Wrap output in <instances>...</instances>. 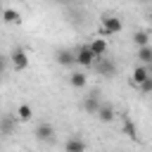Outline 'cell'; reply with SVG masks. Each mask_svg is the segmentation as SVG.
<instances>
[{
  "label": "cell",
  "mask_w": 152,
  "mask_h": 152,
  "mask_svg": "<svg viewBox=\"0 0 152 152\" xmlns=\"http://www.w3.org/2000/svg\"><path fill=\"white\" fill-rule=\"evenodd\" d=\"M138 59H140V64L150 66V64H152V45H142V48H138Z\"/></svg>",
  "instance_id": "obj_14"
},
{
  "label": "cell",
  "mask_w": 152,
  "mask_h": 152,
  "mask_svg": "<svg viewBox=\"0 0 152 152\" xmlns=\"http://www.w3.org/2000/svg\"><path fill=\"white\" fill-rule=\"evenodd\" d=\"M150 19H152V14H150Z\"/></svg>",
  "instance_id": "obj_23"
},
{
  "label": "cell",
  "mask_w": 152,
  "mask_h": 152,
  "mask_svg": "<svg viewBox=\"0 0 152 152\" xmlns=\"http://www.w3.org/2000/svg\"><path fill=\"white\" fill-rule=\"evenodd\" d=\"M0 12H2V7H0Z\"/></svg>",
  "instance_id": "obj_24"
},
{
  "label": "cell",
  "mask_w": 152,
  "mask_h": 152,
  "mask_svg": "<svg viewBox=\"0 0 152 152\" xmlns=\"http://www.w3.org/2000/svg\"><path fill=\"white\" fill-rule=\"evenodd\" d=\"M64 152H86V140L81 135H71L64 142Z\"/></svg>",
  "instance_id": "obj_9"
},
{
  "label": "cell",
  "mask_w": 152,
  "mask_h": 152,
  "mask_svg": "<svg viewBox=\"0 0 152 152\" xmlns=\"http://www.w3.org/2000/svg\"><path fill=\"white\" fill-rule=\"evenodd\" d=\"M124 133L128 135V138H138V128H135V124H131V119L128 116H124Z\"/></svg>",
  "instance_id": "obj_18"
},
{
  "label": "cell",
  "mask_w": 152,
  "mask_h": 152,
  "mask_svg": "<svg viewBox=\"0 0 152 152\" xmlns=\"http://www.w3.org/2000/svg\"><path fill=\"white\" fill-rule=\"evenodd\" d=\"M95 52L90 50V45H81L78 50H76V64H81V66H93L95 64Z\"/></svg>",
  "instance_id": "obj_4"
},
{
  "label": "cell",
  "mask_w": 152,
  "mask_h": 152,
  "mask_svg": "<svg viewBox=\"0 0 152 152\" xmlns=\"http://www.w3.org/2000/svg\"><path fill=\"white\" fill-rule=\"evenodd\" d=\"M133 43H135L138 48L150 45V33H147V31H135V33H133Z\"/></svg>",
  "instance_id": "obj_17"
},
{
  "label": "cell",
  "mask_w": 152,
  "mask_h": 152,
  "mask_svg": "<svg viewBox=\"0 0 152 152\" xmlns=\"http://www.w3.org/2000/svg\"><path fill=\"white\" fill-rule=\"evenodd\" d=\"M93 66H95V71H97L100 76H104V78H112V76H116V64H114L109 57H104V55H102V57H97Z\"/></svg>",
  "instance_id": "obj_1"
},
{
  "label": "cell",
  "mask_w": 152,
  "mask_h": 152,
  "mask_svg": "<svg viewBox=\"0 0 152 152\" xmlns=\"http://www.w3.org/2000/svg\"><path fill=\"white\" fill-rule=\"evenodd\" d=\"M100 107H102V102H100V93H97V90H90V93L83 97V109H86L88 114H97Z\"/></svg>",
  "instance_id": "obj_5"
},
{
  "label": "cell",
  "mask_w": 152,
  "mask_h": 152,
  "mask_svg": "<svg viewBox=\"0 0 152 152\" xmlns=\"http://www.w3.org/2000/svg\"><path fill=\"white\" fill-rule=\"evenodd\" d=\"M102 124H109V121H114V116H116V112H114V107L112 104H102L100 109H97V114H95Z\"/></svg>",
  "instance_id": "obj_11"
},
{
  "label": "cell",
  "mask_w": 152,
  "mask_h": 152,
  "mask_svg": "<svg viewBox=\"0 0 152 152\" xmlns=\"http://www.w3.org/2000/svg\"><path fill=\"white\" fill-rule=\"evenodd\" d=\"M33 135H36V140H40V142H48V140H52V138H55V128H52V124L43 121V124H38V126H36Z\"/></svg>",
  "instance_id": "obj_6"
},
{
  "label": "cell",
  "mask_w": 152,
  "mask_h": 152,
  "mask_svg": "<svg viewBox=\"0 0 152 152\" xmlns=\"http://www.w3.org/2000/svg\"><path fill=\"white\" fill-rule=\"evenodd\" d=\"M121 28H124V24H121L119 17H112V14H104V17H102V36L119 33Z\"/></svg>",
  "instance_id": "obj_2"
},
{
  "label": "cell",
  "mask_w": 152,
  "mask_h": 152,
  "mask_svg": "<svg viewBox=\"0 0 152 152\" xmlns=\"http://www.w3.org/2000/svg\"><path fill=\"white\" fill-rule=\"evenodd\" d=\"M14 126H17V116H12V114H2L0 116V135H12L14 133Z\"/></svg>",
  "instance_id": "obj_8"
},
{
  "label": "cell",
  "mask_w": 152,
  "mask_h": 152,
  "mask_svg": "<svg viewBox=\"0 0 152 152\" xmlns=\"http://www.w3.org/2000/svg\"><path fill=\"white\" fill-rule=\"evenodd\" d=\"M150 76H152V64H150Z\"/></svg>",
  "instance_id": "obj_21"
},
{
  "label": "cell",
  "mask_w": 152,
  "mask_h": 152,
  "mask_svg": "<svg viewBox=\"0 0 152 152\" xmlns=\"http://www.w3.org/2000/svg\"><path fill=\"white\" fill-rule=\"evenodd\" d=\"M147 76H150V66H145V64H138V66L133 69V74H131V83L138 88V86H140V83H142Z\"/></svg>",
  "instance_id": "obj_10"
},
{
  "label": "cell",
  "mask_w": 152,
  "mask_h": 152,
  "mask_svg": "<svg viewBox=\"0 0 152 152\" xmlns=\"http://www.w3.org/2000/svg\"><path fill=\"white\" fill-rule=\"evenodd\" d=\"M2 71H5V57L0 55V74H2Z\"/></svg>",
  "instance_id": "obj_20"
},
{
  "label": "cell",
  "mask_w": 152,
  "mask_h": 152,
  "mask_svg": "<svg viewBox=\"0 0 152 152\" xmlns=\"http://www.w3.org/2000/svg\"><path fill=\"white\" fill-rule=\"evenodd\" d=\"M0 81H2V74H0Z\"/></svg>",
  "instance_id": "obj_22"
},
{
  "label": "cell",
  "mask_w": 152,
  "mask_h": 152,
  "mask_svg": "<svg viewBox=\"0 0 152 152\" xmlns=\"http://www.w3.org/2000/svg\"><path fill=\"white\" fill-rule=\"evenodd\" d=\"M138 88H140V93H152V76H147Z\"/></svg>",
  "instance_id": "obj_19"
},
{
  "label": "cell",
  "mask_w": 152,
  "mask_h": 152,
  "mask_svg": "<svg viewBox=\"0 0 152 152\" xmlns=\"http://www.w3.org/2000/svg\"><path fill=\"white\" fill-rule=\"evenodd\" d=\"M0 17H2L5 24H21V14H19L17 10H12V7H5V10L0 12Z\"/></svg>",
  "instance_id": "obj_12"
},
{
  "label": "cell",
  "mask_w": 152,
  "mask_h": 152,
  "mask_svg": "<svg viewBox=\"0 0 152 152\" xmlns=\"http://www.w3.org/2000/svg\"><path fill=\"white\" fill-rule=\"evenodd\" d=\"M31 116H33V107H31V104L24 102V104L17 107V119H19V121H31Z\"/></svg>",
  "instance_id": "obj_15"
},
{
  "label": "cell",
  "mask_w": 152,
  "mask_h": 152,
  "mask_svg": "<svg viewBox=\"0 0 152 152\" xmlns=\"http://www.w3.org/2000/svg\"><path fill=\"white\" fill-rule=\"evenodd\" d=\"M86 83H88V76H86L83 71H74V74L69 76V86L76 88V90H78V88H86Z\"/></svg>",
  "instance_id": "obj_13"
},
{
  "label": "cell",
  "mask_w": 152,
  "mask_h": 152,
  "mask_svg": "<svg viewBox=\"0 0 152 152\" xmlns=\"http://www.w3.org/2000/svg\"><path fill=\"white\" fill-rule=\"evenodd\" d=\"M55 59H57V64H62V66H74V64H76V50L62 48V50L55 52Z\"/></svg>",
  "instance_id": "obj_7"
},
{
  "label": "cell",
  "mask_w": 152,
  "mask_h": 152,
  "mask_svg": "<svg viewBox=\"0 0 152 152\" xmlns=\"http://www.w3.org/2000/svg\"><path fill=\"white\" fill-rule=\"evenodd\" d=\"M10 62H12V66H14L17 71H24V69L28 66V55H26V50H24V48H14V50L10 52Z\"/></svg>",
  "instance_id": "obj_3"
},
{
  "label": "cell",
  "mask_w": 152,
  "mask_h": 152,
  "mask_svg": "<svg viewBox=\"0 0 152 152\" xmlns=\"http://www.w3.org/2000/svg\"><path fill=\"white\" fill-rule=\"evenodd\" d=\"M90 50L95 52V57H102V55L107 52V40H104V38H95V40L90 43Z\"/></svg>",
  "instance_id": "obj_16"
}]
</instances>
